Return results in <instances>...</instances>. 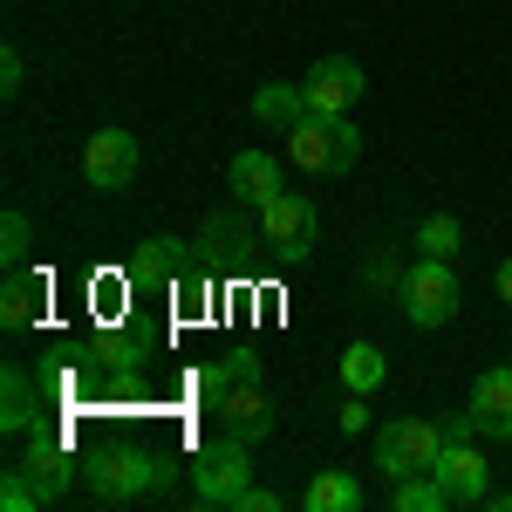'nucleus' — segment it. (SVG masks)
<instances>
[{
	"label": "nucleus",
	"mask_w": 512,
	"mask_h": 512,
	"mask_svg": "<svg viewBox=\"0 0 512 512\" xmlns=\"http://www.w3.org/2000/svg\"><path fill=\"white\" fill-rule=\"evenodd\" d=\"M403 321L410 328H444V321L458 315V274H451V260H437V253H424L410 274H403Z\"/></svg>",
	"instance_id": "nucleus-5"
},
{
	"label": "nucleus",
	"mask_w": 512,
	"mask_h": 512,
	"mask_svg": "<svg viewBox=\"0 0 512 512\" xmlns=\"http://www.w3.org/2000/svg\"><path fill=\"white\" fill-rule=\"evenodd\" d=\"M226 369H233V383H260V349H233Z\"/></svg>",
	"instance_id": "nucleus-29"
},
{
	"label": "nucleus",
	"mask_w": 512,
	"mask_h": 512,
	"mask_svg": "<svg viewBox=\"0 0 512 512\" xmlns=\"http://www.w3.org/2000/svg\"><path fill=\"white\" fill-rule=\"evenodd\" d=\"M151 349H158L151 321H130V328H96V335H89V349H82V362H96L103 376H117V369H144Z\"/></svg>",
	"instance_id": "nucleus-11"
},
{
	"label": "nucleus",
	"mask_w": 512,
	"mask_h": 512,
	"mask_svg": "<svg viewBox=\"0 0 512 512\" xmlns=\"http://www.w3.org/2000/svg\"><path fill=\"white\" fill-rule=\"evenodd\" d=\"M342 383H349V396H376L390 383L383 349H376V342H349V349H342Z\"/></svg>",
	"instance_id": "nucleus-18"
},
{
	"label": "nucleus",
	"mask_w": 512,
	"mask_h": 512,
	"mask_svg": "<svg viewBox=\"0 0 512 512\" xmlns=\"http://www.w3.org/2000/svg\"><path fill=\"white\" fill-rule=\"evenodd\" d=\"M219 424L239 444H260V437L274 431V396H267V383H233L226 403H219Z\"/></svg>",
	"instance_id": "nucleus-12"
},
{
	"label": "nucleus",
	"mask_w": 512,
	"mask_h": 512,
	"mask_svg": "<svg viewBox=\"0 0 512 512\" xmlns=\"http://www.w3.org/2000/svg\"><path fill=\"white\" fill-rule=\"evenodd\" d=\"M472 417H478V437H492V444H512V369H485L472 383Z\"/></svg>",
	"instance_id": "nucleus-14"
},
{
	"label": "nucleus",
	"mask_w": 512,
	"mask_h": 512,
	"mask_svg": "<svg viewBox=\"0 0 512 512\" xmlns=\"http://www.w3.org/2000/svg\"><path fill=\"white\" fill-rule=\"evenodd\" d=\"M362 89H369V76H362V62H349V55L315 62V69H308V82H301L308 110H321V117H349L355 103H362Z\"/></svg>",
	"instance_id": "nucleus-9"
},
{
	"label": "nucleus",
	"mask_w": 512,
	"mask_h": 512,
	"mask_svg": "<svg viewBox=\"0 0 512 512\" xmlns=\"http://www.w3.org/2000/svg\"><path fill=\"white\" fill-rule=\"evenodd\" d=\"M437 431H444V444H472V431H478L472 403H465V410H451V417H437Z\"/></svg>",
	"instance_id": "nucleus-28"
},
{
	"label": "nucleus",
	"mask_w": 512,
	"mask_h": 512,
	"mask_svg": "<svg viewBox=\"0 0 512 512\" xmlns=\"http://www.w3.org/2000/svg\"><path fill=\"white\" fill-rule=\"evenodd\" d=\"M198 267H212L205 253H192L185 239H151V246H137L130 253V287H144V294H164V287H178L185 274H198Z\"/></svg>",
	"instance_id": "nucleus-8"
},
{
	"label": "nucleus",
	"mask_w": 512,
	"mask_h": 512,
	"mask_svg": "<svg viewBox=\"0 0 512 512\" xmlns=\"http://www.w3.org/2000/svg\"><path fill=\"white\" fill-rule=\"evenodd\" d=\"M7 472L28 478L41 506H48V499H62V492H69V485L82 478L76 431H69L62 417H35V431H28V444H21V458H7Z\"/></svg>",
	"instance_id": "nucleus-2"
},
{
	"label": "nucleus",
	"mask_w": 512,
	"mask_h": 512,
	"mask_svg": "<svg viewBox=\"0 0 512 512\" xmlns=\"http://www.w3.org/2000/svg\"><path fill=\"white\" fill-rule=\"evenodd\" d=\"M437 458H444V431H437V417H390V424L376 431V465H383L390 478L437 472Z\"/></svg>",
	"instance_id": "nucleus-4"
},
{
	"label": "nucleus",
	"mask_w": 512,
	"mask_h": 512,
	"mask_svg": "<svg viewBox=\"0 0 512 512\" xmlns=\"http://www.w3.org/2000/svg\"><path fill=\"white\" fill-rule=\"evenodd\" d=\"M308 512H362V485H355L349 472L308 478Z\"/></svg>",
	"instance_id": "nucleus-21"
},
{
	"label": "nucleus",
	"mask_w": 512,
	"mask_h": 512,
	"mask_svg": "<svg viewBox=\"0 0 512 512\" xmlns=\"http://www.w3.org/2000/svg\"><path fill=\"white\" fill-rule=\"evenodd\" d=\"M403 274H410V267H396V253H376V260L362 267V287H369V294H403Z\"/></svg>",
	"instance_id": "nucleus-26"
},
{
	"label": "nucleus",
	"mask_w": 512,
	"mask_h": 512,
	"mask_svg": "<svg viewBox=\"0 0 512 512\" xmlns=\"http://www.w3.org/2000/svg\"><path fill=\"white\" fill-rule=\"evenodd\" d=\"M226 390H233V369H226V362H205V369L192 376V396H198V403H212V410L226 403Z\"/></svg>",
	"instance_id": "nucleus-27"
},
{
	"label": "nucleus",
	"mask_w": 512,
	"mask_h": 512,
	"mask_svg": "<svg viewBox=\"0 0 512 512\" xmlns=\"http://www.w3.org/2000/svg\"><path fill=\"white\" fill-rule=\"evenodd\" d=\"M492 287H499V301H506V308H512V253H506V260H499V280H492Z\"/></svg>",
	"instance_id": "nucleus-32"
},
{
	"label": "nucleus",
	"mask_w": 512,
	"mask_h": 512,
	"mask_svg": "<svg viewBox=\"0 0 512 512\" xmlns=\"http://www.w3.org/2000/svg\"><path fill=\"white\" fill-rule=\"evenodd\" d=\"M417 246L437 253V260H451V253L465 246V233H458V219H451V212H431V219H424V233H417Z\"/></svg>",
	"instance_id": "nucleus-24"
},
{
	"label": "nucleus",
	"mask_w": 512,
	"mask_h": 512,
	"mask_svg": "<svg viewBox=\"0 0 512 512\" xmlns=\"http://www.w3.org/2000/svg\"><path fill=\"white\" fill-rule=\"evenodd\" d=\"M178 478V458L171 451H130V444H96L89 458H82V485L96 492V499H110V506H130V499H144V492H164Z\"/></svg>",
	"instance_id": "nucleus-1"
},
{
	"label": "nucleus",
	"mask_w": 512,
	"mask_h": 512,
	"mask_svg": "<svg viewBox=\"0 0 512 512\" xmlns=\"http://www.w3.org/2000/svg\"><path fill=\"white\" fill-rule=\"evenodd\" d=\"M96 396H103V410H144V403H151V383H144L137 369H117V376L96 383Z\"/></svg>",
	"instance_id": "nucleus-23"
},
{
	"label": "nucleus",
	"mask_w": 512,
	"mask_h": 512,
	"mask_svg": "<svg viewBox=\"0 0 512 512\" xmlns=\"http://www.w3.org/2000/svg\"><path fill=\"white\" fill-rule=\"evenodd\" d=\"M301 117H308V96L287 89V82H267V89L253 96V123H267V130H280V137H287Z\"/></svg>",
	"instance_id": "nucleus-19"
},
{
	"label": "nucleus",
	"mask_w": 512,
	"mask_h": 512,
	"mask_svg": "<svg viewBox=\"0 0 512 512\" xmlns=\"http://www.w3.org/2000/svg\"><path fill=\"white\" fill-rule=\"evenodd\" d=\"M437 485L451 492V506H478L492 492V465L478 458V444H444L437 458Z\"/></svg>",
	"instance_id": "nucleus-13"
},
{
	"label": "nucleus",
	"mask_w": 512,
	"mask_h": 512,
	"mask_svg": "<svg viewBox=\"0 0 512 512\" xmlns=\"http://www.w3.org/2000/svg\"><path fill=\"white\" fill-rule=\"evenodd\" d=\"M226 185H233L239 205H274L287 185H280V158L274 151H239L233 171H226Z\"/></svg>",
	"instance_id": "nucleus-15"
},
{
	"label": "nucleus",
	"mask_w": 512,
	"mask_h": 512,
	"mask_svg": "<svg viewBox=\"0 0 512 512\" xmlns=\"http://www.w3.org/2000/svg\"><path fill=\"white\" fill-rule=\"evenodd\" d=\"M287 158L301 164V171H315V178H342V171H355V158H362V130H355L349 117L308 110V117L287 130Z\"/></svg>",
	"instance_id": "nucleus-3"
},
{
	"label": "nucleus",
	"mask_w": 512,
	"mask_h": 512,
	"mask_svg": "<svg viewBox=\"0 0 512 512\" xmlns=\"http://www.w3.org/2000/svg\"><path fill=\"white\" fill-rule=\"evenodd\" d=\"M205 260H239L246 253V239H253V219L239 212V198H233V212H205Z\"/></svg>",
	"instance_id": "nucleus-17"
},
{
	"label": "nucleus",
	"mask_w": 512,
	"mask_h": 512,
	"mask_svg": "<svg viewBox=\"0 0 512 512\" xmlns=\"http://www.w3.org/2000/svg\"><path fill=\"white\" fill-rule=\"evenodd\" d=\"M233 512H280V499H274V492H267V485H260V492L246 485V492H239V499H233Z\"/></svg>",
	"instance_id": "nucleus-31"
},
{
	"label": "nucleus",
	"mask_w": 512,
	"mask_h": 512,
	"mask_svg": "<svg viewBox=\"0 0 512 512\" xmlns=\"http://www.w3.org/2000/svg\"><path fill=\"white\" fill-rule=\"evenodd\" d=\"M315 226H321V219H315V198H308V192H280L274 205H260V239L274 246L287 267L315 253Z\"/></svg>",
	"instance_id": "nucleus-7"
},
{
	"label": "nucleus",
	"mask_w": 512,
	"mask_h": 512,
	"mask_svg": "<svg viewBox=\"0 0 512 512\" xmlns=\"http://www.w3.org/2000/svg\"><path fill=\"white\" fill-rule=\"evenodd\" d=\"M35 294H41V280H35V274L7 267V287H0V328H7V335L35 328Z\"/></svg>",
	"instance_id": "nucleus-20"
},
{
	"label": "nucleus",
	"mask_w": 512,
	"mask_h": 512,
	"mask_svg": "<svg viewBox=\"0 0 512 512\" xmlns=\"http://www.w3.org/2000/svg\"><path fill=\"white\" fill-rule=\"evenodd\" d=\"M253 444H239V437H219V444H205L192 451V492L205 506H233L239 492L253 485V458H246Z\"/></svg>",
	"instance_id": "nucleus-6"
},
{
	"label": "nucleus",
	"mask_w": 512,
	"mask_h": 512,
	"mask_svg": "<svg viewBox=\"0 0 512 512\" xmlns=\"http://www.w3.org/2000/svg\"><path fill=\"white\" fill-rule=\"evenodd\" d=\"M82 178H89L96 192H123V185L137 178V137H130V130H96L89 151H82Z\"/></svg>",
	"instance_id": "nucleus-10"
},
{
	"label": "nucleus",
	"mask_w": 512,
	"mask_h": 512,
	"mask_svg": "<svg viewBox=\"0 0 512 512\" xmlns=\"http://www.w3.org/2000/svg\"><path fill=\"white\" fill-rule=\"evenodd\" d=\"M41 390H48V383H35V376H28L21 362H7V376H0V424H7L14 437L35 431V417H41Z\"/></svg>",
	"instance_id": "nucleus-16"
},
{
	"label": "nucleus",
	"mask_w": 512,
	"mask_h": 512,
	"mask_svg": "<svg viewBox=\"0 0 512 512\" xmlns=\"http://www.w3.org/2000/svg\"><path fill=\"white\" fill-rule=\"evenodd\" d=\"M21 76H28V69H21V48H7V55H0V89L21 96Z\"/></svg>",
	"instance_id": "nucleus-30"
},
{
	"label": "nucleus",
	"mask_w": 512,
	"mask_h": 512,
	"mask_svg": "<svg viewBox=\"0 0 512 512\" xmlns=\"http://www.w3.org/2000/svg\"><path fill=\"white\" fill-rule=\"evenodd\" d=\"M28 239H35L28 212H7V219H0V260H7V267H21V260H28Z\"/></svg>",
	"instance_id": "nucleus-25"
},
{
	"label": "nucleus",
	"mask_w": 512,
	"mask_h": 512,
	"mask_svg": "<svg viewBox=\"0 0 512 512\" xmlns=\"http://www.w3.org/2000/svg\"><path fill=\"white\" fill-rule=\"evenodd\" d=\"M390 506L396 512H444V506H451V492L437 485V472H417V478H396Z\"/></svg>",
	"instance_id": "nucleus-22"
}]
</instances>
